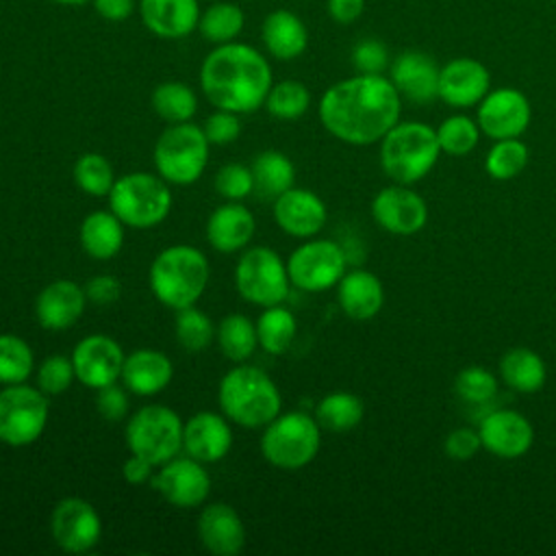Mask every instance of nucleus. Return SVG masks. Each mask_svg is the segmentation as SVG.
<instances>
[{
	"label": "nucleus",
	"mask_w": 556,
	"mask_h": 556,
	"mask_svg": "<svg viewBox=\"0 0 556 556\" xmlns=\"http://www.w3.org/2000/svg\"><path fill=\"white\" fill-rule=\"evenodd\" d=\"M100 17L109 22H124L135 11V0H91Z\"/></svg>",
	"instance_id": "nucleus-54"
},
{
	"label": "nucleus",
	"mask_w": 556,
	"mask_h": 556,
	"mask_svg": "<svg viewBox=\"0 0 556 556\" xmlns=\"http://www.w3.org/2000/svg\"><path fill=\"white\" fill-rule=\"evenodd\" d=\"M85 295L89 302L93 304H100V306H106V304H113L119 300L122 295V285L115 276L111 274H100V276H93L87 285H85Z\"/></svg>",
	"instance_id": "nucleus-51"
},
{
	"label": "nucleus",
	"mask_w": 556,
	"mask_h": 556,
	"mask_svg": "<svg viewBox=\"0 0 556 556\" xmlns=\"http://www.w3.org/2000/svg\"><path fill=\"white\" fill-rule=\"evenodd\" d=\"M532 109L528 98L513 87L489 91L478 104V126L491 139L521 137L530 124Z\"/></svg>",
	"instance_id": "nucleus-15"
},
{
	"label": "nucleus",
	"mask_w": 556,
	"mask_h": 556,
	"mask_svg": "<svg viewBox=\"0 0 556 556\" xmlns=\"http://www.w3.org/2000/svg\"><path fill=\"white\" fill-rule=\"evenodd\" d=\"M154 469H156V467H154L150 460H146V458H141V456H137V454H130V456L124 460V465H122V476H124V480H126L128 484L141 486V484H146V482L152 480Z\"/></svg>",
	"instance_id": "nucleus-53"
},
{
	"label": "nucleus",
	"mask_w": 556,
	"mask_h": 556,
	"mask_svg": "<svg viewBox=\"0 0 556 556\" xmlns=\"http://www.w3.org/2000/svg\"><path fill=\"white\" fill-rule=\"evenodd\" d=\"M50 404L39 387L26 382L0 389V441L11 447L35 443L48 424Z\"/></svg>",
	"instance_id": "nucleus-11"
},
{
	"label": "nucleus",
	"mask_w": 556,
	"mask_h": 556,
	"mask_svg": "<svg viewBox=\"0 0 556 556\" xmlns=\"http://www.w3.org/2000/svg\"><path fill=\"white\" fill-rule=\"evenodd\" d=\"M326 9H328V15L332 17V22L348 26V24H354L363 15L365 0H328Z\"/></svg>",
	"instance_id": "nucleus-52"
},
{
	"label": "nucleus",
	"mask_w": 556,
	"mask_h": 556,
	"mask_svg": "<svg viewBox=\"0 0 556 556\" xmlns=\"http://www.w3.org/2000/svg\"><path fill=\"white\" fill-rule=\"evenodd\" d=\"M96 408L98 413L106 419V421H122L128 415V395H126V387H117L106 384L102 389H98V397H96Z\"/></svg>",
	"instance_id": "nucleus-50"
},
{
	"label": "nucleus",
	"mask_w": 556,
	"mask_h": 556,
	"mask_svg": "<svg viewBox=\"0 0 556 556\" xmlns=\"http://www.w3.org/2000/svg\"><path fill=\"white\" fill-rule=\"evenodd\" d=\"M439 65L421 50L397 54L389 67V78L397 93L415 104H428L439 98Z\"/></svg>",
	"instance_id": "nucleus-22"
},
{
	"label": "nucleus",
	"mask_w": 556,
	"mask_h": 556,
	"mask_svg": "<svg viewBox=\"0 0 556 556\" xmlns=\"http://www.w3.org/2000/svg\"><path fill=\"white\" fill-rule=\"evenodd\" d=\"M235 287L239 295L256 306L282 304L289 295V271L280 254L265 245L248 248L235 265Z\"/></svg>",
	"instance_id": "nucleus-10"
},
{
	"label": "nucleus",
	"mask_w": 556,
	"mask_h": 556,
	"mask_svg": "<svg viewBox=\"0 0 556 556\" xmlns=\"http://www.w3.org/2000/svg\"><path fill=\"white\" fill-rule=\"evenodd\" d=\"M208 148L202 126L191 122L169 124L154 143L156 174L169 185H191L208 163Z\"/></svg>",
	"instance_id": "nucleus-8"
},
{
	"label": "nucleus",
	"mask_w": 556,
	"mask_h": 556,
	"mask_svg": "<svg viewBox=\"0 0 556 556\" xmlns=\"http://www.w3.org/2000/svg\"><path fill=\"white\" fill-rule=\"evenodd\" d=\"M254 324H256L258 345L271 356L285 354L291 348L298 332V321L293 313L282 304L265 306Z\"/></svg>",
	"instance_id": "nucleus-34"
},
{
	"label": "nucleus",
	"mask_w": 556,
	"mask_h": 556,
	"mask_svg": "<svg viewBox=\"0 0 556 556\" xmlns=\"http://www.w3.org/2000/svg\"><path fill=\"white\" fill-rule=\"evenodd\" d=\"M337 300L341 311L356 321L376 317L384 304V289L376 274L367 269L345 271L337 282Z\"/></svg>",
	"instance_id": "nucleus-28"
},
{
	"label": "nucleus",
	"mask_w": 556,
	"mask_h": 556,
	"mask_svg": "<svg viewBox=\"0 0 556 556\" xmlns=\"http://www.w3.org/2000/svg\"><path fill=\"white\" fill-rule=\"evenodd\" d=\"M345 250L330 239H311L298 245L287 258L291 285L308 293L337 287L345 274Z\"/></svg>",
	"instance_id": "nucleus-12"
},
{
	"label": "nucleus",
	"mask_w": 556,
	"mask_h": 556,
	"mask_svg": "<svg viewBox=\"0 0 556 556\" xmlns=\"http://www.w3.org/2000/svg\"><path fill=\"white\" fill-rule=\"evenodd\" d=\"M250 169L254 178V191L261 198L276 200L280 193L291 189L295 180V167L291 159L278 150L258 152Z\"/></svg>",
	"instance_id": "nucleus-32"
},
{
	"label": "nucleus",
	"mask_w": 556,
	"mask_h": 556,
	"mask_svg": "<svg viewBox=\"0 0 556 556\" xmlns=\"http://www.w3.org/2000/svg\"><path fill=\"white\" fill-rule=\"evenodd\" d=\"M152 109L167 124L191 122L198 111V96L180 80H165L152 91Z\"/></svg>",
	"instance_id": "nucleus-36"
},
{
	"label": "nucleus",
	"mask_w": 556,
	"mask_h": 556,
	"mask_svg": "<svg viewBox=\"0 0 556 556\" xmlns=\"http://www.w3.org/2000/svg\"><path fill=\"white\" fill-rule=\"evenodd\" d=\"M402 96L382 74H356L330 85L317 106L321 126L343 143L380 141L397 122Z\"/></svg>",
	"instance_id": "nucleus-1"
},
{
	"label": "nucleus",
	"mask_w": 556,
	"mask_h": 556,
	"mask_svg": "<svg viewBox=\"0 0 556 556\" xmlns=\"http://www.w3.org/2000/svg\"><path fill=\"white\" fill-rule=\"evenodd\" d=\"M261 39L265 50L278 61L298 59L308 46V30L304 22L287 9L271 11L261 26Z\"/></svg>",
	"instance_id": "nucleus-29"
},
{
	"label": "nucleus",
	"mask_w": 556,
	"mask_h": 556,
	"mask_svg": "<svg viewBox=\"0 0 556 556\" xmlns=\"http://www.w3.org/2000/svg\"><path fill=\"white\" fill-rule=\"evenodd\" d=\"M352 63L358 74H382L389 65V52L380 39H361L352 50Z\"/></svg>",
	"instance_id": "nucleus-47"
},
{
	"label": "nucleus",
	"mask_w": 556,
	"mask_h": 556,
	"mask_svg": "<svg viewBox=\"0 0 556 556\" xmlns=\"http://www.w3.org/2000/svg\"><path fill=\"white\" fill-rule=\"evenodd\" d=\"M371 217L382 230L408 237L426 226L428 206L419 193L395 182L374 195Z\"/></svg>",
	"instance_id": "nucleus-17"
},
{
	"label": "nucleus",
	"mask_w": 556,
	"mask_h": 556,
	"mask_svg": "<svg viewBox=\"0 0 556 556\" xmlns=\"http://www.w3.org/2000/svg\"><path fill=\"white\" fill-rule=\"evenodd\" d=\"M243 24H245V15L239 4L215 2L202 11L198 28L206 41H213L215 46H219V43L235 41L243 30Z\"/></svg>",
	"instance_id": "nucleus-37"
},
{
	"label": "nucleus",
	"mask_w": 556,
	"mask_h": 556,
	"mask_svg": "<svg viewBox=\"0 0 556 556\" xmlns=\"http://www.w3.org/2000/svg\"><path fill=\"white\" fill-rule=\"evenodd\" d=\"M33 367L35 354L30 345L17 334H0V384L26 382Z\"/></svg>",
	"instance_id": "nucleus-39"
},
{
	"label": "nucleus",
	"mask_w": 556,
	"mask_h": 556,
	"mask_svg": "<svg viewBox=\"0 0 556 556\" xmlns=\"http://www.w3.org/2000/svg\"><path fill=\"white\" fill-rule=\"evenodd\" d=\"M182 419L165 404H146L126 421V445L130 454L154 467L178 456L182 450Z\"/></svg>",
	"instance_id": "nucleus-9"
},
{
	"label": "nucleus",
	"mask_w": 556,
	"mask_h": 556,
	"mask_svg": "<svg viewBox=\"0 0 556 556\" xmlns=\"http://www.w3.org/2000/svg\"><path fill=\"white\" fill-rule=\"evenodd\" d=\"M87 304L85 287L70 278L48 282L35 300V317L41 328L59 332L72 328Z\"/></svg>",
	"instance_id": "nucleus-23"
},
{
	"label": "nucleus",
	"mask_w": 556,
	"mask_h": 556,
	"mask_svg": "<svg viewBox=\"0 0 556 556\" xmlns=\"http://www.w3.org/2000/svg\"><path fill=\"white\" fill-rule=\"evenodd\" d=\"M256 230V219L248 206L237 200H228L217 206L206 222V241L222 254L245 250Z\"/></svg>",
	"instance_id": "nucleus-26"
},
{
	"label": "nucleus",
	"mask_w": 556,
	"mask_h": 556,
	"mask_svg": "<svg viewBox=\"0 0 556 556\" xmlns=\"http://www.w3.org/2000/svg\"><path fill=\"white\" fill-rule=\"evenodd\" d=\"M76 380V371L72 365V356L52 354L43 358L37 367V387L46 395H59L72 387Z\"/></svg>",
	"instance_id": "nucleus-45"
},
{
	"label": "nucleus",
	"mask_w": 556,
	"mask_h": 556,
	"mask_svg": "<svg viewBox=\"0 0 556 556\" xmlns=\"http://www.w3.org/2000/svg\"><path fill=\"white\" fill-rule=\"evenodd\" d=\"M363 415H365L363 400L348 391L328 393L315 406V419L321 426V430L337 432V434L356 428Z\"/></svg>",
	"instance_id": "nucleus-33"
},
{
	"label": "nucleus",
	"mask_w": 556,
	"mask_h": 556,
	"mask_svg": "<svg viewBox=\"0 0 556 556\" xmlns=\"http://www.w3.org/2000/svg\"><path fill=\"white\" fill-rule=\"evenodd\" d=\"M478 434L482 447H486L497 458H519L534 441L532 424L513 408H493L482 415Z\"/></svg>",
	"instance_id": "nucleus-18"
},
{
	"label": "nucleus",
	"mask_w": 556,
	"mask_h": 556,
	"mask_svg": "<svg viewBox=\"0 0 556 556\" xmlns=\"http://www.w3.org/2000/svg\"><path fill=\"white\" fill-rule=\"evenodd\" d=\"M321 426L315 415L289 410L276 415L261 434V454L276 467L295 471L306 467L319 452Z\"/></svg>",
	"instance_id": "nucleus-6"
},
{
	"label": "nucleus",
	"mask_w": 556,
	"mask_h": 556,
	"mask_svg": "<svg viewBox=\"0 0 556 556\" xmlns=\"http://www.w3.org/2000/svg\"><path fill=\"white\" fill-rule=\"evenodd\" d=\"M500 376L510 389L519 393H534L545 384L547 369L543 358L530 348H510L500 358Z\"/></svg>",
	"instance_id": "nucleus-31"
},
{
	"label": "nucleus",
	"mask_w": 556,
	"mask_h": 556,
	"mask_svg": "<svg viewBox=\"0 0 556 556\" xmlns=\"http://www.w3.org/2000/svg\"><path fill=\"white\" fill-rule=\"evenodd\" d=\"M126 354L122 345L106 334H89L80 339L72 350V365L76 380L87 389H102L117 382L122 376Z\"/></svg>",
	"instance_id": "nucleus-16"
},
{
	"label": "nucleus",
	"mask_w": 556,
	"mask_h": 556,
	"mask_svg": "<svg viewBox=\"0 0 556 556\" xmlns=\"http://www.w3.org/2000/svg\"><path fill=\"white\" fill-rule=\"evenodd\" d=\"M380 141V165L397 185L421 180L441 154L437 130L421 122H397Z\"/></svg>",
	"instance_id": "nucleus-5"
},
{
	"label": "nucleus",
	"mask_w": 556,
	"mask_h": 556,
	"mask_svg": "<svg viewBox=\"0 0 556 556\" xmlns=\"http://www.w3.org/2000/svg\"><path fill=\"white\" fill-rule=\"evenodd\" d=\"M150 484L176 508H195L211 493V476L204 469V463L191 456H174L159 465Z\"/></svg>",
	"instance_id": "nucleus-13"
},
{
	"label": "nucleus",
	"mask_w": 556,
	"mask_h": 556,
	"mask_svg": "<svg viewBox=\"0 0 556 556\" xmlns=\"http://www.w3.org/2000/svg\"><path fill=\"white\" fill-rule=\"evenodd\" d=\"M454 391L463 402L471 406H486L497 395V378L484 367L471 365L456 374Z\"/></svg>",
	"instance_id": "nucleus-44"
},
{
	"label": "nucleus",
	"mask_w": 556,
	"mask_h": 556,
	"mask_svg": "<svg viewBox=\"0 0 556 556\" xmlns=\"http://www.w3.org/2000/svg\"><path fill=\"white\" fill-rule=\"evenodd\" d=\"M219 410L241 428H263L282 413L276 382L258 367L235 365L217 387Z\"/></svg>",
	"instance_id": "nucleus-3"
},
{
	"label": "nucleus",
	"mask_w": 556,
	"mask_h": 556,
	"mask_svg": "<svg viewBox=\"0 0 556 556\" xmlns=\"http://www.w3.org/2000/svg\"><path fill=\"white\" fill-rule=\"evenodd\" d=\"M491 91V74L484 63L469 56L447 61L439 70V98L454 109H469Z\"/></svg>",
	"instance_id": "nucleus-19"
},
{
	"label": "nucleus",
	"mask_w": 556,
	"mask_h": 556,
	"mask_svg": "<svg viewBox=\"0 0 556 556\" xmlns=\"http://www.w3.org/2000/svg\"><path fill=\"white\" fill-rule=\"evenodd\" d=\"M206 139L211 146H228L232 143L239 132H241V122L239 115L232 111H224L217 109L215 113H211L202 126Z\"/></svg>",
	"instance_id": "nucleus-48"
},
{
	"label": "nucleus",
	"mask_w": 556,
	"mask_h": 556,
	"mask_svg": "<svg viewBox=\"0 0 556 556\" xmlns=\"http://www.w3.org/2000/svg\"><path fill=\"white\" fill-rule=\"evenodd\" d=\"M480 126L469 115H452L445 117L437 128V139L441 146V152H447L452 156H465L469 154L480 139Z\"/></svg>",
	"instance_id": "nucleus-42"
},
{
	"label": "nucleus",
	"mask_w": 556,
	"mask_h": 556,
	"mask_svg": "<svg viewBox=\"0 0 556 556\" xmlns=\"http://www.w3.org/2000/svg\"><path fill=\"white\" fill-rule=\"evenodd\" d=\"M174 332H176V341L187 352H204L215 341L217 328L204 311H200L195 304H191V306L176 311Z\"/></svg>",
	"instance_id": "nucleus-38"
},
{
	"label": "nucleus",
	"mask_w": 556,
	"mask_h": 556,
	"mask_svg": "<svg viewBox=\"0 0 556 556\" xmlns=\"http://www.w3.org/2000/svg\"><path fill=\"white\" fill-rule=\"evenodd\" d=\"M198 539L215 556H237L245 545V526L230 504L213 502L200 510Z\"/></svg>",
	"instance_id": "nucleus-24"
},
{
	"label": "nucleus",
	"mask_w": 556,
	"mask_h": 556,
	"mask_svg": "<svg viewBox=\"0 0 556 556\" xmlns=\"http://www.w3.org/2000/svg\"><path fill=\"white\" fill-rule=\"evenodd\" d=\"M526 163H528V148L523 141H519V137H515V139H497L486 154L484 167L491 174V178L510 180L523 172Z\"/></svg>",
	"instance_id": "nucleus-43"
},
{
	"label": "nucleus",
	"mask_w": 556,
	"mask_h": 556,
	"mask_svg": "<svg viewBox=\"0 0 556 556\" xmlns=\"http://www.w3.org/2000/svg\"><path fill=\"white\" fill-rule=\"evenodd\" d=\"M215 339H217L222 354L228 361L243 363L254 354V350L258 345L256 324L241 313H230L219 321Z\"/></svg>",
	"instance_id": "nucleus-35"
},
{
	"label": "nucleus",
	"mask_w": 556,
	"mask_h": 556,
	"mask_svg": "<svg viewBox=\"0 0 556 556\" xmlns=\"http://www.w3.org/2000/svg\"><path fill=\"white\" fill-rule=\"evenodd\" d=\"M274 85L269 61L248 43L215 46L200 67V87L215 109L237 115L265 104Z\"/></svg>",
	"instance_id": "nucleus-2"
},
{
	"label": "nucleus",
	"mask_w": 556,
	"mask_h": 556,
	"mask_svg": "<svg viewBox=\"0 0 556 556\" xmlns=\"http://www.w3.org/2000/svg\"><path fill=\"white\" fill-rule=\"evenodd\" d=\"M215 189L226 200H243L254 191L252 169L241 163H226L215 174Z\"/></svg>",
	"instance_id": "nucleus-46"
},
{
	"label": "nucleus",
	"mask_w": 556,
	"mask_h": 556,
	"mask_svg": "<svg viewBox=\"0 0 556 556\" xmlns=\"http://www.w3.org/2000/svg\"><path fill=\"white\" fill-rule=\"evenodd\" d=\"M52 2H59V4H70V7H76V4H85L89 0H52Z\"/></svg>",
	"instance_id": "nucleus-55"
},
{
	"label": "nucleus",
	"mask_w": 556,
	"mask_h": 556,
	"mask_svg": "<svg viewBox=\"0 0 556 556\" xmlns=\"http://www.w3.org/2000/svg\"><path fill=\"white\" fill-rule=\"evenodd\" d=\"M326 217L324 200L311 189L291 187L274 200V219L278 228L291 237H315L324 228Z\"/></svg>",
	"instance_id": "nucleus-21"
},
{
	"label": "nucleus",
	"mask_w": 556,
	"mask_h": 556,
	"mask_svg": "<svg viewBox=\"0 0 556 556\" xmlns=\"http://www.w3.org/2000/svg\"><path fill=\"white\" fill-rule=\"evenodd\" d=\"M50 532L54 543L70 554L93 549L102 536V519L93 504L83 497H63L50 515Z\"/></svg>",
	"instance_id": "nucleus-14"
},
{
	"label": "nucleus",
	"mask_w": 556,
	"mask_h": 556,
	"mask_svg": "<svg viewBox=\"0 0 556 556\" xmlns=\"http://www.w3.org/2000/svg\"><path fill=\"white\" fill-rule=\"evenodd\" d=\"M480 447H482V441H480L478 430L467 428V426L452 430L443 441L445 454L454 460H469L480 452Z\"/></svg>",
	"instance_id": "nucleus-49"
},
{
	"label": "nucleus",
	"mask_w": 556,
	"mask_h": 556,
	"mask_svg": "<svg viewBox=\"0 0 556 556\" xmlns=\"http://www.w3.org/2000/svg\"><path fill=\"white\" fill-rule=\"evenodd\" d=\"M211 267L204 252L189 243H174L163 248L148 271L152 295L172 311L195 304L206 285Z\"/></svg>",
	"instance_id": "nucleus-4"
},
{
	"label": "nucleus",
	"mask_w": 556,
	"mask_h": 556,
	"mask_svg": "<svg viewBox=\"0 0 556 556\" xmlns=\"http://www.w3.org/2000/svg\"><path fill=\"white\" fill-rule=\"evenodd\" d=\"M263 106L278 119H298L311 106V91L300 80H280L271 85Z\"/></svg>",
	"instance_id": "nucleus-40"
},
{
	"label": "nucleus",
	"mask_w": 556,
	"mask_h": 556,
	"mask_svg": "<svg viewBox=\"0 0 556 556\" xmlns=\"http://www.w3.org/2000/svg\"><path fill=\"white\" fill-rule=\"evenodd\" d=\"M78 239L91 258L109 261L124 245V224L113 211H93L83 219Z\"/></svg>",
	"instance_id": "nucleus-30"
},
{
	"label": "nucleus",
	"mask_w": 556,
	"mask_h": 556,
	"mask_svg": "<svg viewBox=\"0 0 556 556\" xmlns=\"http://www.w3.org/2000/svg\"><path fill=\"white\" fill-rule=\"evenodd\" d=\"M122 382L135 395H156L174 378V365L165 352L139 348L124 358Z\"/></svg>",
	"instance_id": "nucleus-27"
},
{
	"label": "nucleus",
	"mask_w": 556,
	"mask_h": 556,
	"mask_svg": "<svg viewBox=\"0 0 556 556\" xmlns=\"http://www.w3.org/2000/svg\"><path fill=\"white\" fill-rule=\"evenodd\" d=\"M232 447L230 419L224 413L200 410L182 426V450L200 463H217L228 456Z\"/></svg>",
	"instance_id": "nucleus-20"
},
{
	"label": "nucleus",
	"mask_w": 556,
	"mask_h": 556,
	"mask_svg": "<svg viewBox=\"0 0 556 556\" xmlns=\"http://www.w3.org/2000/svg\"><path fill=\"white\" fill-rule=\"evenodd\" d=\"M109 206L124 226L146 230L159 226L172 211V191L167 180L146 172H132L115 178L109 191Z\"/></svg>",
	"instance_id": "nucleus-7"
},
{
	"label": "nucleus",
	"mask_w": 556,
	"mask_h": 556,
	"mask_svg": "<svg viewBox=\"0 0 556 556\" xmlns=\"http://www.w3.org/2000/svg\"><path fill=\"white\" fill-rule=\"evenodd\" d=\"M72 174H74V182L78 185V189L85 191L87 195H96V198L109 195V191L115 182L113 165L100 152L80 154L74 163Z\"/></svg>",
	"instance_id": "nucleus-41"
},
{
	"label": "nucleus",
	"mask_w": 556,
	"mask_h": 556,
	"mask_svg": "<svg viewBox=\"0 0 556 556\" xmlns=\"http://www.w3.org/2000/svg\"><path fill=\"white\" fill-rule=\"evenodd\" d=\"M143 26L161 39H182L200 24L198 0H139Z\"/></svg>",
	"instance_id": "nucleus-25"
}]
</instances>
